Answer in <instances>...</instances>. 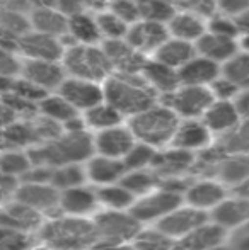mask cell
I'll return each mask as SVG.
<instances>
[{
  "mask_svg": "<svg viewBox=\"0 0 249 250\" xmlns=\"http://www.w3.org/2000/svg\"><path fill=\"white\" fill-rule=\"evenodd\" d=\"M219 148L222 153L249 155V119H243L234 131L219 140Z\"/></svg>",
  "mask_w": 249,
  "mask_h": 250,
  "instance_id": "cell-42",
  "label": "cell"
},
{
  "mask_svg": "<svg viewBox=\"0 0 249 250\" xmlns=\"http://www.w3.org/2000/svg\"><path fill=\"white\" fill-rule=\"evenodd\" d=\"M31 165H33V162H31L27 150L7 148L0 151V172L2 174L16 175L21 179L29 170Z\"/></svg>",
  "mask_w": 249,
  "mask_h": 250,
  "instance_id": "cell-41",
  "label": "cell"
},
{
  "mask_svg": "<svg viewBox=\"0 0 249 250\" xmlns=\"http://www.w3.org/2000/svg\"><path fill=\"white\" fill-rule=\"evenodd\" d=\"M97 240L110 244H132L143 225L130 209H101L92 216Z\"/></svg>",
  "mask_w": 249,
  "mask_h": 250,
  "instance_id": "cell-6",
  "label": "cell"
},
{
  "mask_svg": "<svg viewBox=\"0 0 249 250\" xmlns=\"http://www.w3.org/2000/svg\"><path fill=\"white\" fill-rule=\"evenodd\" d=\"M96 191L103 209H130L136 199L120 182L101 186V188H96Z\"/></svg>",
  "mask_w": 249,
  "mask_h": 250,
  "instance_id": "cell-36",
  "label": "cell"
},
{
  "mask_svg": "<svg viewBox=\"0 0 249 250\" xmlns=\"http://www.w3.org/2000/svg\"><path fill=\"white\" fill-rule=\"evenodd\" d=\"M206 220H210V214L206 211L196 209V208L183 203L176 209L167 213L164 218H160L157 223H154V227L162 231L164 235H167L169 238L180 242L183 237H186L189 231H193L196 227L205 223Z\"/></svg>",
  "mask_w": 249,
  "mask_h": 250,
  "instance_id": "cell-10",
  "label": "cell"
},
{
  "mask_svg": "<svg viewBox=\"0 0 249 250\" xmlns=\"http://www.w3.org/2000/svg\"><path fill=\"white\" fill-rule=\"evenodd\" d=\"M63 46H70L73 43L84 44H97L101 43V34L97 29L96 14H91L87 10H79L68 16L67 24V34L60 38Z\"/></svg>",
  "mask_w": 249,
  "mask_h": 250,
  "instance_id": "cell-24",
  "label": "cell"
},
{
  "mask_svg": "<svg viewBox=\"0 0 249 250\" xmlns=\"http://www.w3.org/2000/svg\"><path fill=\"white\" fill-rule=\"evenodd\" d=\"M14 199L33 208L45 218L60 213V191L48 182H23L21 181Z\"/></svg>",
  "mask_w": 249,
  "mask_h": 250,
  "instance_id": "cell-9",
  "label": "cell"
},
{
  "mask_svg": "<svg viewBox=\"0 0 249 250\" xmlns=\"http://www.w3.org/2000/svg\"><path fill=\"white\" fill-rule=\"evenodd\" d=\"M176 3L180 9H186L191 12H196L200 16L210 17L213 12H217V0H178Z\"/></svg>",
  "mask_w": 249,
  "mask_h": 250,
  "instance_id": "cell-50",
  "label": "cell"
},
{
  "mask_svg": "<svg viewBox=\"0 0 249 250\" xmlns=\"http://www.w3.org/2000/svg\"><path fill=\"white\" fill-rule=\"evenodd\" d=\"M36 238L57 250H87L97 242V231L92 218L58 213L45 218Z\"/></svg>",
  "mask_w": 249,
  "mask_h": 250,
  "instance_id": "cell-1",
  "label": "cell"
},
{
  "mask_svg": "<svg viewBox=\"0 0 249 250\" xmlns=\"http://www.w3.org/2000/svg\"><path fill=\"white\" fill-rule=\"evenodd\" d=\"M104 2H106V3H110V2H113V0H104Z\"/></svg>",
  "mask_w": 249,
  "mask_h": 250,
  "instance_id": "cell-60",
  "label": "cell"
},
{
  "mask_svg": "<svg viewBox=\"0 0 249 250\" xmlns=\"http://www.w3.org/2000/svg\"><path fill=\"white\" fill-rule=\"evenodd\" d=\"M136 2H138L140 19L156 21V22L167 24V21L178 10V5L173 0H136Z\"/></svg>",
  "mask_w": 249,
  "mask_h": 250,
  "instance_id": "cell-45",
  "label": "cell"
},
{
  "mask_svg": "<svg viewBox=\"0 0 249 250\" xmlns=\"http://www.w3.org/2000/svg\"><path fill=\"white\" fill-rule=\"evenodd\" d=\"M38 244L36 233L0 225V250H29Z\"/></svg>",
  "mask_w": 249,
  "mask_h": 250,
  "instance_id": "cell-43",
  "label": "cell"
},
{
  "mask_svg": "<svg viewBox=\"0 0 249 250\" xmlns=\"http://www.w3.org/2000/svg\"><path fill=\"white\" fill-rule=\"evenodd\" d=\"M159 101L169 105L180 119H198L212 104L213 96L208 87L180 83L173 92L160 97Z\"/></svg>",
  "mask_w": 249,
  "mask_h": 250,
  "instance_id": "cell-8",
  "label": "cell"
},
{
  "mask_svg": "<svg viewBox=\"0 0 249 250\" xmlns=\"http://www.w3.org/2000/svg\"><path fill=\"white\" fill-rule=\"evenodd\" d=\"M208 89H210V92H212L213 99H217V101H234L241 90L232 80L227 79L222 73L210 83Z\"/></svg>",
  "mask_w": 249,
  "mask_h": 250,
  "instance_id": "cell-48",
  "label": "cell"
},
{
  "mask_svg": "<svg viewBox=\"0 0 249 250\" xmlns=\"http://www.w3.org/2000/svg\"><path fill=\"white\" fill-rule=\"evenodd\" d=\"M208 214L210 220L215 221L217 225L226 228L227 231H234L249 221V198L237 192L236 196H227Z\"/></svg>",
  "mask_w": 249,
  "mask_h": 250,
  "instance_id": "cell-21",
  "label": "cell"
},
{
  "mask_svg": "<svg viewBox=\"0 0 249 250\" xmlns=\"http://www.w3.org/2000/svg\"><path fill=\"white\" fill-rule=\"evenodd\" d=\"M210 250H232V247L229 245V242H224V244H220V245H215L213 249H210Z\"/></svg>",
  "mask_w": 249,
  "mask_h": 250,
  "instance_id": "cell-58",
  "label": "cell"
},
{
  "mask_svg": "<svg viewBox=\"0 0 249 250\" xmlns=\"http://www.w3.org/2000/svg\"><path fill=\"white\" fill-rule=\"evenodd\" d=\"M16 51L21 55V58L57 60V62H60L65 46H63L60 38L40 33V31H34L29 27V31H26L17 40Z\"/></svg>",
  "mask_w": 249,
  "mask_h": 250,
  "instance_id": "cell-13",
  "label": "cell"
},
{
  "mask_svg": "<svg viewBox=\"0 0 249 250\" xmlns=\"http://www.w3.org/2000/svg\"><path fill=\"white\" fill-rule=\"evenodd\" d=\"M159 175L152 168H140V170H126L120 184L125 186L135 198H140V196L159 188Z\"/></svg>",
  "mask_w": 249,
  "mask_h": 250,
  "instance_id": "cell-37",
  "label": "cell"
},
{
  "mask_svg": "<svg viewBox=\"0 0 249 250\" xmlns=\"http://www.w3.org/2000/svg\"><path fill=\"white\" fill-rule=\"evenodd\" d=\"M195 55H196L195 43H189V41H183V40H178V38L169 36L159 48H157L156 53H154L150 58H156L157 62L164 63V65L171 66V68L180 70L181 66Z\"/></svg>",
  "mask_w": 249,
  "mask_h": 250,
  "instance_id": "cell-33",
  "label": "cell"
},
{
  "mask_svg": "<svg viewBox=\"0 0 249 250\" xmlns=\"http://www.w3.org/2000/svg\"><path fill=\"white\" fill-rule=\"evenodd\" d=\"M167 31L173 38L196 43L206 33V19L196 12L178 7L173 17L167 21Z\"/></svg>",
  "mask_w": 249,
  "mask_h": 250,
  "instance_id": "cell-28",
  "label": "cell"
},
{
  "mask_svg": "<svg viewBox=\"0 0 249 250\" xmlns=\"http://www.w3.org/2000/svg\"><path fill=\"white\" fill-rule=\"evenodd\" d=\"M229 231L217 225L215 221L206 220L200 227H196L193 231H189L186 237H183L178 242L180 250H210L215 245H220L227 240Z\"/></svg>",
  "mask_w": 249,
  "mask_h": 250,
  "instance_id": "cell-29",
  "label": "cell"
},
{
  "mask_svg": "<svg viewBox=\"0 0 249 250\" xmlns=\"http://www.w3.org/2000/svg\"><path fill=\"white\" fill-rule=\"evenodd\" d=\"M92 143L94 153L123 160V157L128 153L130 148L136 143V138L130 129L128 123L125 121L121 125L113 126V128L92 133Z\"/></svg>",
  "mask_w": 249,
  "mask_h": 250,
  "instance_id": "cell-15",
  "label": "cell"
},
{
  "mask_svg": "<svg viewBox=\"0 0 249 250\" xmlns=\"http://www.w3.org/2000/svg\"><path fill=\"white\" fill-rule=\"evenodd\" d=\"M82 118H84V123H86L87 129H89L91 133L103 131V129L113 128V126L121 125V123L126 121L125 116L121 114L114 105H111L108 101H103L94 105V107L84 111Z\"/></svg>",
  "mask_w": 249,
  "mask_h": 250,
  "instance_id": "cell-34",
  "label": "cell"
},
{
  "mask_svg": "<svg viewBox=\"0 0 249 250\" xmlns=\"http://www.w3.org/2000/svg\"><path fill=\"white\" fill-rule=\"evenodd\" d=\"M222 75L230 79L241 90L249 89V53L237 51L222 65Z\"/></svg>",
  "mask_w": 249,
  "mask_h": 250,
  "instance_id": "cell-44",
  "label": "cell"
},
{
  "mask_svg": "<svg viewBox=\"0 0 249 250\" xmlns=\"http://www.w3.org/2000/svg\"><path fill=\"white\" fill-rule=\"evenodd\" d=\"M227 186L215 177H203L198 181H189L183 194L184 203L202 211H212L220 201L227 198Z\"/></svg>",
  "mask_w": 249,
  "mask_h": 250,
  "instance_id": "cell-16",
  "label": "cell"
},
{
  "mask_svg": "<svg viewBox=\"0 0 249 250\" xmlns=\"http://www.w3.org/2000/svg\"><path fill=\"white\" fill-rule=\"evenodd\" d=\"M57 92L65 97L79 112L87 111L104 101L103 82H94V80L79 79V77L67 75L58 85Z\"/></svg>",
  "mask_w": 249,
  "mask_h": 250,
  "instance_id": "cell-11",
  "label": "cell"
},
{
  "mask_svg": "<svg viewBox=\"0 0 249 250\" xmlns=\"http://www.w3.org/2000/svg\"><path fill=\"white\" fill-rule=\"evenodd\" d=\"M87 250H133L130 244H110V242L97 240L94 245H91Z\"/></svg>",
  "mask_w": 249,
  "mask_h": 250,
  "instance_id": "cell-54",
  "label": "cell"
},
{
  "mask_svg": "<svg viewBox=\"0 0 249 250\" xmlns=\"http://www.w3.org/2000/svg\"><path fill=\"white\" fill-rule=\"evenodd\" d=\"M108 9L113 10L118 17H121L128 24H133L135 21L140 19L138 2L136 0H113V2L108 3Z\"/></svg>",
  "mask_w": 249,
  "mask_h": 250,
  "instance_id": "cell-49",
  "label": "cell"
},
{
  "mask_svg": "<svg viewBox=\"0 0 249 250\" xmlns=\"http://www.w3.org/2000/svg\"><path fill=\"white\" fill-rule=\"evenodd\" d=\"M213 138L215 136L206 128V125L202 121V118L180 119V125H178L176 131H174L171 146L191 151V153H200V151L212 146Z\"/></svg>",
  "mask_w": 249,
  "mask_h": 250,
  "instance_id": "cell-19",
  "label": "cell"
},
{
  "mask_svg": "<svg viewBox=\"0 0 249 250\" xmlns=\"http://www.w3.org/2000/svg\"><path fill=\"white\" fill-rule=\"evenodd\" d=\"M206 31L219 36L226 38H236L239 36V29L236 26V19L232 16H226V14L213 12L210 17H206Z\"/></svg>",
  "mask_w": 249,
  "mask_h": 250,
  "instance_id": "cell-47",
  "label": "cell"
},
{
  "mask_svg": "<svg viewBox=\"0 0 249 250\" xmlns=\"http://www.w3.org/2000/svg\"><path fill=\"white\" fill-rule=\"evenodd\" d=\"M101 204L94 186L80 184L60 191V213L70 216H94Z\"/></svg>",
  "mask_w": 249,
  "mask_h": 250,
  "instance_id": "cell-18",
  "label": "cell"
},
{
  "mask_svg": "<svg viewBox=\"0 0 249 250\" xmlns=\"http://www.w3.org/2000/svg\"><path fill=\"white\" fill-rule=\"evenodd\" d=\"M29 250H57V249L50 247V245H45V244H34Z\"/></svg>",
  "mask_w": 249,
  "mask_h": 250,
  "instance_id": "cell-57",
  "label": "cell"
},
{
  "mask_svg": "<svg viewBox=\"0 0 249 250\" xmlns=\"http://www.w3.org/2000/svg\"><path fill=\"white\" fill-rule=\"evenodd\" d=\"M234 19H236V26H237V29H239V34L249 33V7L246 10H243L241 14H237Z\"/></svg>",
  "mask_w": 249,
  "mask_h": 250,
  "instance_id": "cell-55",
  "label": "cell"
},
{
  "mask_svg": "<svg viewBox=\"0 0 249 250\" xmlns=\"http://www.w3.org/2000/svg\"><path fill=\"white\" fill-rule=\"evenodd\" d=\"M167 38H169L167 24L149 19H138L130 24L125 40L133 50L145 56H152Z\"/></svg>",
  "mask_w": 249,
  "mask_h": 250,
  "instance_id": "cell-12",
  "label": "cell"
},
{
  "mask_svg": "<svg viewBox=\"0 0 249 250\" xmlns=\"http://www.w3.org/2000/svg\"><path fill=\"white\" fill-rule=\"evenodd\" d=\"M222 73V65L212 62L206 56H202L196 53L195 56L188 60L180 70V83H186V85H203L208 87L217 77Z\"/></svg>",
  "mask_w": 249,
  "mask_h": 250,
  "instance_id": "cell-26",
  "label": "cell"
},
{
  "mask_svg": "<svg viewBox=\"0 0 249 250\" xmlns=\"http://www.w3.org/2000/svg\"><path fill=\"white\" fill-rule=\"evenodd\" d=\"M249 7V0H217V12L236 17Z\"/></svg>",
  "mask_w": 249,
  "mask_h": 250,
  "instance_id": "cell-51",
  "label": "cell"
},
{
  "mask_svg": "<svg viewBox=\"0 0 249 250\" xmlns=\"http://www.w3.org/2000/svg\"><path fill=\"white\" fill-rule=\"evenodd\" d=\"M142 79L147 82V85L157 94V97H164L171 94L178 85H180V75H178L176 68L164 65V63L157 62L156 58H147L145 65H143L142 72H140Z\"/></svg>",
  "mask_w": 249,
  "mask_h": 250,
  "instance_id": "cell-27",
  "label": "cell"
},
{
  "mask_svg": "<svg viewBox=\"0 0 249 250\" xmlns=\"http://www.w3.org/2000/svg\"><path fill=\"white\" fill-rule=\"evenodd\" d=\"M62 66L67 75L104 82L113 73V66L103 50V44L73 43L62 55Z\"/></svg>",
  "mask_w": 249,
  "mask_h": 250,
  "instance_id": "cell-5",
  "label": "cell"
},
{
  "mask_svg": "<svg viewBox=\"0 0 249 250\" xmlns=\"http://www.w3.org/2000/svg\"><path fill=\"white\" fill-rule=\"evenodd\" d=\"M241 228H244V230H248V231H249V221H248L246 225H244V227H241Z\"/></svg>",
  "mask_w": 249,
  "mask_h": 250,
  "instance_id": "cell-59",
  "label": "cell"
},
{
  "mask_svg": "<svg viewBox=\"0 0 249 250\" xmlns=\"http://www.w3.org/2000/svg\"><path fill=\"white\" fill-rule=\"evenodd\" d=\"M215 172V179L226 186L237 188L249 179V155L222 153L212 168Z\"/></svg>",
  "mask_w": 249,
  "mask_h": 250,
  "instance_id": "cell-30",
  "label": "cell"
},
{
  "mask_svg": "<svg viewBox=\"0 0 249 250\" xmlns=\"http://www.w3.org/2000/svg\"><path fill=\"white\" fill-rule=\"evenodd\" d=\"M195 48L198 55L206 56V58L219 63V65H224L227 60H230L239 51L236 38L219 36V34H213V33H210V31H206V33L196 41Z\"/></svg>",
  "mask_w": 249,
  "mask_h": 250,
  "instance_id": "cell-31",
  "label": "cell"
},
{
  "mask_svg": "<svg viewBox=\"0 0 249 250\" xmlns=\"http://www.w3.org/2000/svg\"><path fill=\"white\" fill-rule=\"evenodd\" d=\"M237 46H239V51L249 53V33L237 36Z\"/></svg>",
  "mask_w": 249,
  "mask_h": 250,
  "instance_id": "cell-56",
  "label": "cell"
},
{
  "mask_svg": "<svg viewBox=\"0 0 249 250\" xmlns=\"http://www.w3.org/2000/svg\"><path fill=\"white\" fill-rule=\"evenodd\" d=\"M43 221V214H40L33 208L26 206L24 203L14 198L0 204V225H3V227H12L36 233Z\"/></svg>",
  "mask_w": 249,
  "mask_h": 250,
  "instance_id": "cell-25",
  "label": "cell"
},
{
  "mask_svg": "<svg viewBox=\"0 0 249 250\" xmlns=\"http://www.w3.org/2000/svg\"><path fill=\"white\" fill-rule=\"evenodd\" d=\"M103 50L108 55L114 73H140L149 56L133 50L126 40L101 41Z\"/></svg>",
  "mask_w": 249,
  "mask_h": 250,
  "instance_id": "cell-22",
  "label": "cell"
},
{
  "mask_svg": "<svg viewBox=\"0 0 249 250\" xmlns=\"http://www.w3.org/2000/svg\"><path fill=\"white\" fill-rule=\"evenodd\" d=\"M178 250H180V249H178Z\"/></svg>",
  "mask_w": 249,
  "mask_h": 250,
  "instance_id": "cell-61",
  "label": "cell"
},
{
  "mask_svg": "<svg viewBox=\"0 0 249 250\" xmlns=\"http://www.w3.org/2000/svg\"><path fill=\"white\" fill-rule=\"evenodd\" d=\"M130 245L133 250H178V242L164 235L156 227H142Z\"/></svg>",
  "mask_w": 249,
  "mask_h": 250,
  "instance_id": "cell-38",
  "label": "cell"
},
{
  "mask_svg": "<svg viewBox=\"0 0 249 250\" xmlns=\"http://www.w3.org/2000/svg\"><path fill=\"white\" fill-rule=\"evenodd\" d=\"M183 203H184V199L181 192L171 191V189L159 186V188H156L154 191L136 198L133 206L130 208V213H132L142 225L157 223L160 218H164L167 213L176 209V208Z\"/></svg>",
  "mask_w": 249,
  "mask_h": 250,
  "instance_id": "cell-7",
  "label": "cell"
},
{
  "mask_svg": "<svg viewBox=\"0 0 249 250\" xmlns=\"http://www.w3.org/2000/svg\"><path fill=\"white\" fill-rule=\"evenodd\" d=\"M126 123L135 135L136 142L147 143L160 150L171 145L174 131L180 125V118L169 105L164 104L162 101H157L150 107L128 118Z\"/></svg>",
  "mask_w": 249,
  "mask_h": 250,
  "instance_id": "cell-4",
  "label": "cell"
},
{
  "mask_svg": "<svg viewBox=\"0 0 249 250\" xmlns=\"http://www.w3.org/2000/svg\"><path fill=\"white\" fill-rule=\"evenodd\" d=\"M84 168H86L87 182L92 184L94 188L116 184V182L121 181V177L126 172L123 160L97 153H94L92 157H89L84 162Z\"/></svg>",
  "mask_w": 249,
  "mask_h": 250,
  "instance_id": "cell-23",
  "label": "cell"
},
{
  "mask_svg": "<svg viewBox=\"0 0 249 250\" xmlns=\"http://www.w3.org/2000/svg\"><path fill=\"white\" fill-rule=\"evenodd\" d=\"M36 112L43 118H48L51 121L58 123V125H63L68 119H72L73 116L82 114L79 112L65 97H62L60 94L55 90V92H48L38 101L36 104Z\"/></svg>",
  "mask_w": 249,
  "mask_h": 250,
  "instance_id": "cell-35",
  "label": "cell"
},
{
  "mask_svg": "<svg viewBox=\"0 0 249 250\" xmlns=\"http://www.w3.org/2000/svg\"><path fill=\"white\" fill-rule=\"evenodd\" d=\"M202 121L212 131L213 136L222 138V136L229 135L230 131H234L237 125L243 121V118H241L234 101L213 99L212 104L206 107L205 114L202 116Z\"/></svg>",
  "mask_w": 249,
  "mask_h": 250,
  "instance_id": "cell-20",
  "label": "cell"
},
{
  "mask_svg": "<svg viewBox=\"0 0 249 250\" xmlns=\"http://www.w3.org/2000/svg\"><path fill=\"white\" fill-rule=\"evenodd\" d=\"M157 155V148L147 145V143L136 142L123 157V164L126 170H140V168H150L154 158Z\"/></svg>",
  "mask_w": 249,
  "mask_h": 250,
  "instance_id": "cell-46",
  "label": "cell"
},
{
  "mask_svg": "<svg viewBox=\"0 0 249 250\" xmlns=\"http://www.w3.org/2000/svg\"><path fill=\"white\" fill-rule=\"evenodd\" d=\"M19 75L43 89L45 92H55L62 80L67 77V73L62 66V62H57V60L21 58Z\"/></svg>",
  "mask_w": 249,
  "mask_h": 250,
  "instance_id": "cell-14",
  "label": "cell"
},
{
  "mask_svg": "<svg viewBox=\"0 0 249 250\" xmlns=\"http://www.w3.org/2000/svg\"><path fill=\"white\" fill-rule=\"evenodd\" d=\"M234 102H236L241 118L249 119V89L239 90V94H237V97L234 99Z\"/></svg>",
  "mask_w": 249,
  "mask_h": 250,
  "instance_id": "cell-53",
  "label": "cell"
},
{
  "mask_svg": "<svg viewBox=\"0 0 249 250\" xmlns=\"http://www.w3.org/2000/svg\"><path fill=\"white\" fill-rule=\"evenodd\" d=\"M229 245L232 247V250H249V231L244 230V228L234 230Z\"/></svg>",
  "mask_w": 249,
  "mask_h": 250,
  "instance_id": "cell-52",
  "label": "cell"
},
{
  "mask_svg": "<svg viewBox=\"0 0 249 250\" xmlns=\"http://www.w3.org/2000/svg\"><path fill=\"white\" fill-rule=\"evenodd\" d=\"M29 158L34 165L45 167H60L65 164H84L94 155L92 133L62 131L57 138L43 142L27 148Z\"/></svg>",
  "mask_w": 249,
  "mask_h": 250,
  "instance_id": "cell-2",
  "label": "cell"
},
{
  "mask_svg": "<svg viewBox=\"0 0 249 250\" xmlns=\"http://www.w3.org/2000/svg\"><path fill=\"white\" fill-rule=\"evenodd\" d=\"M195 160L196 153L169 145L166 148L157 150V155L154 158V164L150 168L159 175V179L184 177V174L193 172Z\"/></svg>",
  "mask_w": 249,
  "mask_h": 250,
  "instance_id": "cell-17",
  "label": "cell"
},
{
  "mask_svg": "<svg viewBox=\"0 0 249 250\" xmlns=\"http://www.w3.org/2000/svg\"><path fill=\"white\" fill-rule=\"evenodd\" d=\"M67 24H68V16L58 7L41 5L31 10L29 27L34 31L62 38L63 34H67Z\"/></svg>",
  "mask_w": 249,
  "mask_h": 250,
  "instance_id": "cell-32",
  "label": "cell"
},
{
  "mask_svg": "<svg viewBox=\"0 0 249 250\" xmlns=\"http://www.w3.org/2000/svg\"><path fill=\"white\" fill-rule=\"evenodd\" d=\"M96 22L97 29L101 34V41L108 40H123L126 36V31H128L130 24L125 22L121 17H118L113 10L106 9L96 12Z\"/></svg>",
  "mask_w": 249,
  "mask_h": 250,
  "instance_id": "cell-39",
  "label": "cell"
},
{
  "mask_svg": "<svg viewBox=\"0 0 249 250\" xmlns=\"http://www.w3.org/2000/svg\"><path fill=\"white\" fill-rule=\"evenodd\" d=\"M50 184L58 191L73 188V186L87 184V175L84 164H65L60 167H53Z\"/></svg>",
  "mask_w": 249,
  "mask_h": 250,
  "instance_id": "cell-40",
  "label": "cell"
},
{
  "mask_svg": "<svg viewBox=\"0 0 249 250\" xmlns=\"http://www.w3.org/2000/svg\"><path fill=\"white\" fill-rule=\"evenodd\" d=\"M104 101L118 109L126 119L159 101L140 73H111L103 82Z\"/></svg>",
  "mask_w": 249,
  "mask_h": 250,
  "instance_id": "cell-3",
  "label": "cell"
}]
</instances>
